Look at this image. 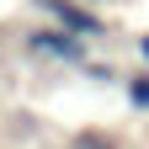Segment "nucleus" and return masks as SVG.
<instances>
[{
  "mask_svg": "<svg viewBox=\"0 0 149 149\" xmlns=\"http://www.w3.org/2000/svg\"><path fill=\"white\" fill-rule=\"evenodd\" d=\"M32 11H43L53 27H64L69 37H80V43H91V48L117 32L112 16H101L96 6H85V0H32Z\"/></svg>",
  "mask_w": 149,
  "mask_h": 149,
  "instance_id": "1",
  "label": "nucleus"
},
{
  "mask_svg": "<svg viewBox=\"0 0 149 149\" xmlns=\"http://www.w3.org/2000/svg\"><path fill=\"white\" fill-rule=\"evenodd\" d=\"M22 48L32 53V59H43V64H69V69H85L91 64V43H80V37H69L64 27H32L22 37Z\"/></svg>",
  "mask_w": 149,
  "mask_h": 149,
  "instance_id": "2",
  "label": "nucleus"
},
{
  "mask_svg": "<svg viewBox=\"0 0 149 149\" xmlns=\"http://www.w3.org/2000/svg\"><path fill=\"white\" fill-rule=\"evenodd\" d=\"M123 101L133 107V112H144V117H149V69L133 64V69L123 74Z\"/></svg>",
  "mask_w": 149,
  "mask_h": 149,
  "instance_id": "3",
  "label": "nucleus"
},
{
  "mask_svg": "<svg viewBox=\"0 0 149 149\" xmlns=\"http://www.w3.org/2000/svg\"><path fill=\"white\" fill-rule=\"evenodd\" d=\"M69 149H123V144L112 139V133H80V139H74Z\"/></svg>",
  "mask_w": 149,
  "mask_h": 149,
  "instance_id": "4",
  "label": "nucleus"
},
{
  "mask_svg": "<svg viewBox=\"0 0 149 149\" xmlns=\"http://www.w3.org/2000/svg\"><path fill=\"white\" fill-rule=\"evenodd\" d=\"M128 48H133V59H139V69H149V27L128 37Z\"/></svg>",
  "mask_w": 149,
  "mask_h": 149,
  "instance_id": "5",
  "label": "nucleus"
},
{
  "mask_svg": "<svg viewBox=\"0 0 149 149\" xmlns=\"http://www.w3.org/2000/svg\"><path fill=\"white\" fill-rule=\"evenodd\" d=\"M85 74H91V80H101V85H107V80H117V85H123V74L112 69V64H101V59H91V64H85Z\"/></svg>",
  "mask_w": 149,
  "mask_h": 149,
  "instance_id": "6",
  "label": "nucleus"
},
{
  "mask_svg": "<svg viewBox=\"0 0 149 149\" xmlns=\"http://www.w3.org/2000/svg\"><path fill=\"white\" fill-rule=\"evenodd\" d=\"M85 6H112V0H85Z\"/></svg>",
  "mask_w": 149,
  "mask_h": 149,
  "instance_id": "7",
  "label": "nucleus"
}]
</instances>
